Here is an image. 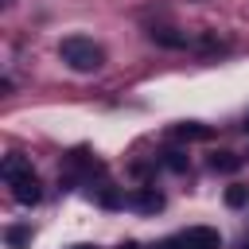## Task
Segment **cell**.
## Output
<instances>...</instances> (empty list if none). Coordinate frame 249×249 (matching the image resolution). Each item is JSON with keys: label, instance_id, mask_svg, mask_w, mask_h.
Wrapping results in <instances>:
<instances>
[{"label": "cell", "instance_id": "5", "mask_svg": "<svg viewBox=\"0 0 249 249\" xmlns=\"http://www.w3.org/2000/svg\"><path fill=\"white\" fill-rule=\"evenodd\" d=\"M148 35H152V43H160V47H187V43H191L187 35H179V31H171V27H152Z\"/></svg>", "mask_w": 249, "mask_h": 249}, {"label": "cell", "instance_id": "15", "mask_svg": "<svg viewBox=\"0 0 249 249\" xmlns=\"http://www.w3.org/2000/svg\"><path fill=\"white\" fill-rule=\"evenodd\" d=\"M245 249H249V241H245Z\"/></svg>", "mask_w": 249, "mask_h": 249}, {"label": "cell", "instance_id": "7", "mask_svg": "<svg viewBox=\"0 0 249 249\" xmlns=\"http://www.w3.org/2000/svg\"><path fill=\"white\" fill-rule=\"evenodd\" d=\"M175 136H179V140H210V128L187 121V124H175Z\"/></svg>", "mask_w": 249, "mask_h": 249}, {"label": "cell", "instance_id": "8", "mask_svg": "<svg viewBox=\"0 0 249 249\" xmlns=\"http://www.w3.org/2000/svg\"><path fill=\"white\" fill-rule=\"evenodd\" d=\"M210 167L230 175V171H237V167H241V156H233V152H214V156H210Z\"/></svg>", "mask_w": 249, "mask_h": 249}, {"label": "cell", "instance_id": "6", "mask_svg": "<svg viewBox=\"0 0 249 249\" xmlns=\"http://www.w3.org/2000/svg\"><path fill=\"white\" fill-rule=\"evenodd\" d=\"M0 171H4V179H8V183H16L19 175H31V160H23V156H8Z\"/></svg>", "mask_w": 249, "mask_h": 249}, {"label": "cell", "instance_id": "13", "mask_svg": "<svg viewBox=\"0 0 249 249\" xmlns=\"http://www.w3.org/2000/svg\"><path fill=\"white\" fill-rule=\"evenodd\" d=\"M70 249H93V245H70Z\"/></svg>", "mask_w": 249, "mask_h": 249}, {"label": "cell", "instance_id": "2", "mask_svg": "<svg viewBox=\"0 0 249 249\" xmlns=\"http://www.w3.org/2000/svg\"><path fill=\"white\" fill-rule=\"evenodd\" d=\"M167 249H222V233L210 230V226H191L179 237H171Z\"/></svg>", "mask_w": 249, "mask_h": 249}, {"label": "cell", "instance_id": "12", "mask_svg": "<svg viewBox=\"0 0 249 249\" xmlns=\"http://www.w3.org/2000/svg\"><path fill=\"white\" fill-rule=\"evenodd\" d=\"M101 202H105V206H121V202H124V198H121V195H117V191H101Z\"/></svg>", "mask_w": 249, "mask_h": 249}, {"label": "cell", "instance_id": "11", "mask_svg": "<svg viewBox=\"0 0 249 249\" xmlns=\"http://www.w3.org/2000/svg\"><path fill=\"white\" fill-rule=\"evenodd\" d=\"M23 241H27V230H23V226H12V230H8V245H12V249H19Z\"/></svg>", "mask_w": 249, "mask_h": 249}, {"label": "cell", "instance_id": "1", "mask_svg": "<svg viewBox=\"0 0 249 249\" xmlns=\"http://www.w3.org/2000/svg\"><path fill=\"white\" fill-rule=\"evenodd\" d=\"M58 58H62L70 70H78V74H93V70H101L105 51H101L93 39L70 35V39H62V43H58Z\"/></svg>", "mask_w": 249, "mask_h": 249}, {"label": "cell", "instance_id": "14", "mask_svg": "<svg viewBox=\"0 0 249 249\" xmlns=\"http://www.w3.org/2000/svg\"><path fill=\"white\" fill-rule=\"evenodd\" d=\"M245 132H249V117H245Z\"/></svg>", "mask_w": 249, "mask_h": 249}, {"label": "cell", "instance_id": "9", "mask_svg": "<svg viewBox=\"0 0 249 249\" xmlns=\"http://www.w3.org/2000/svg\"><path fill=\"white\" fill-rule=\"evenodd\" d=\"M245 202H249V187H230V191H226V206L237 210V206H245Z\"/></svg>", "mask_w": 249, "mask_h": 249}, {"label": "cell", "instance_id": "3", "mask_svg": "<svg viewBox=\"0 0 249 249\" xmlns=\"http://www.w3.org/2000/svg\"><path fill=\"white\" fill-rule=\"evenodd\" d=\"M8 187H12V198H16L19 206H35V202L43 198V183L35 179V171H31V175H19V179L8 183Z\"/></svg>", "mask_w": 249, "mask_h": 249}, {"label": "cell", "instance_id": "10", "mask_svg": "<svg viewBox=\"0 0 249 249\" xmlns=\"http://www.w3.org/2000/svg\"><path fill=\"white\" fill-rule=\"evenodd\" d=\"M163 167L167 171H187V156L183 152H163Z\"/></svg>", "mask_w": 249, "mask_h": 249}, {"label": "cell", "instance_id": "4", "mask_svg": "<svg viewBox=\"0 0 249 249\" xmlns=\"http://www.w3.org/2000/svg\"><path fill=\"white\" fill-rule=\"evenodd\" d=\"M128 202H132L136 210H144V214L163 210V195H160L156 187H140V191H132V195H128Z\"/></svg>", "mask_w": 249, "mask_h": 249}]
</instances>
